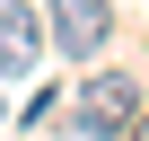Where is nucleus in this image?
Masks as SVG:
<instances>
[{
  "label": "nucleus",
  "mask_w": 149,
  "mask_h": 141,
  "mask_svg": "<svg viewBox=\"0 0 149 141\" xmlns=\"http://www.w3.org/2000/svg\"><path fill=\"white\" fill-rule=\"evenodd\" d=\"M35 27L44 18L26 9V0H0V70H35V44H44Z\"/></svg>",
  "instance_id": "nucleus-3"
},
{
  "label": "nucleus",
  "mask_w": 149,
  "mask_h": 141,
  "mask_svg": "<svg viewBox=\"0 0 149 141\" xmlns=\"http://www.w3.org/2000/svg\"><path fill=\"white\" fill-rule=\"evenodd\" d=\"M132 141H149V106H140V123H132Z\"/></svg>",
  "instance_id": "nucleus-5"
},
{
  "label": "nucleus",
  "mask_w": 149,
  "mask_h": 141,
  "mask_svg": "<svg viewBox=\"0 0 149 141\" xmlns=\"http://www.w3.org/2000/svg\"><path fill=\"white\" fill-rule=\"evenodd\" d=\"M0 115H9V106H0Z\"/></svg>",
  "instance_id": "nucleus-6"
},
{
  "label": "nucleus",
  "mask_w": 149,
  "mask_h": 141,
  "mask_svg": "<svg viewBox=\"0 0 149 141\" xmlns=\"http://www.w3.org/2000/svg\"><path fill=\"white\" fill-rule=\"evenodd\" d=\"M44 27H53V53H79V62H88V53L114 35V0H53Z\"/></svg>",
  "instance_id": "nucleus-2"
},
{
  "label": "nucleus",
  "mask_w": 149,
  "mask_h": 141,
  "mask_svg": "<svg viewBox=\"0 0 149 141\" xmlns=\"http://www.w3.org/2000/svg\"><path fill=\"white\" fill-rule=\"evenodd\" d=\"M70 106H79V132H97V141H114V132H132V123H140V88L123 80V70H97Z\"/></svg>",
  "instance_id": "nucleus-1"
},
{
  "label": "nucleus",
  "mask_w": 149,
  "mask_h": 141,
  "mask_svg": "<svg viewBox=\"0 0 149 141\" xmlns=\"http://www.w3.org/2000/svg\"><path fill=\"white\" fill-rule=\"evenodd\" d=\"M61 106H70V97H61V88H44V97H35V106H18V115H26V123H35V132H44V123H53V115H61Z\"/></svg>",
  "instance_id": "nucleus-4"
}]
</instances>
